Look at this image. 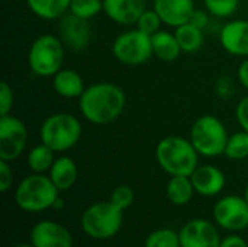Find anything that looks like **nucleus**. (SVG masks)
I'll return each instance as SVG.
<instances>
[{
	"mask_svg": "<svg viewBox=\"0 0 248 247\" xmlns=\"http://www.w3.org/2000/svg\"><path fill=\"white\" fill-rule=\"evenodd\" d=\"M224 156H227L230 160H244L248 157V132L244 130L237 131L228 137Z\"/></svg>",
	"mask_w": 248,
	"mask_h": 247,
	"instance_id": "obj_25",
	"label": "nucleus"
},
{
	"mask_svg": "<svg viewBox=\"0 0 248 247\" xmlns=\"http://www.w3.org/2000/svg\"><path fill=\"white\" fill-rule=\"evenodd\" d=\"M29 242L35 247H73L70 230L55 221L42 220L29 231Z\"/></svg>",
	"mask_w": 248,
	"mask_h": 247,
	"instance_id": "obj_13",
	"label": "nucleus"
},
{
	"mask_svg": "<svg viewBox=\"0 0 248 247\" xmlns=\"http://www.w3.org/2000/svg\"><path fill=\"white\" fill-rule=\"evenodd\" d=\"M203 7L211 13V16L218 19L231 17L240 4V0H202Z\"/></svg>",
	"mask_w": 248,
	"mask_h": 247,
	"instance_id": "obj_28",
	"label": "nucleus"
},
{
	"mask_svg": "<svg viewBox=\"0 0 248 247\" xmlns=\"http://www.w3.org/2000/svg\"><path fill=\"white\" fill-rule=\"evenodd\" d=\"M151 42H153L154 57H157L158 60L164 63L176 61L183 52L174 32H170V31L160 29L157 33L151 36Z\"/></svg>",
	"mask_w": 248,
	"mask_h": 247,
	"instance_id": "obj_20",
	"label": "nucleus"
},
{
	"mask_svg": "<svg viewBox=\"0 0 248 247\" xmlns=\"http://www.w3.org/2000/svg\"><path fill=\"white\" fill-rule=\"evenodd\" d=\"M126 95L112 82H97L86 87L78 99L81 116L93 125L115 122L125 111Z\"/></svg>",
	"mask_w": 248,
	"mask_h": 247,
	"instance_id": "obj_1",
	"label": "nucleus"
},
{
	"mask_svg": "<svg viewBox=\"0 0 248 247\" xmlns=\"http://www.w3.org/2000/svg\"><path fill=\"white\" fill-rule=\"evenodd\" d=\"M235 118L241 130L248 132V96H244L235 108Z\"/></svg>",
	"mask_w": 248,
	"mask_h": 247,
	"instance_id": "obj_34",
	"label": "nucleus"
},
{
	"mask_svg": "<svg viewBox=\"0 0 248 247\" xmlns=\"http://www.w3.org/2000/svg\"><path fill=\"white\" fill-rule=\"evenodd\" d=\"M83 231L94 240H108L116 236L124 224V210L113 202L100 201L87 207L80 220Z\"/></svg>",
	"mask_w": 248,
	"mask_h": 247,
	"instance_id": "obj_6",
	"label": "nucleus"
},
{
	"mask_svg": "<svg viewBox=\"0 0 248 247\" xmlns=\"http://www.w3.org/2000/svg\"><path fill=\"white\" fill-rule=\"evenodd\" d=\"M219 247H248V243L237 233H232L221 240Z\"/></svg>",
	"mask_w": 248,
	"mask_h": 247,
	"instance_id": "obj_36",
	"label": "nucleus"
},
{
	"mask_svg": "<svg viewBox=\"0 0 248 247\" xmlns=\"http://www.w3.org/2000/svg\"><path fill=\"white\" fill-rule=\"evenodd\" d=\"M13 102H15L13 89L10 87V84L7 82L3 80L0 83V115L12 114Z\"/></svg>",
	"mask_w": 248,
	"mask_h": 247,
	"instance_id": "obj_32",
	"label": "nucleus"
},
{
	"mask_svg": "<svg viewBox=\"0 0 248 247\" xmlns=\"http://www.w3.org/2000/svg\"><path fill=\"white\" fill-rule=\"evenodd\" d=\"M52 208H54V210H62V208H64V201H62V198L58 197V199L55 201V204H54Z\"/></svg>",
	"mask_w": 248,
	"mask_h": 247,
	"instance_id": "obj_38",
	"label": "nucleus"
},
{
	"mask_svg": "<svg viewBox=\"0 0 248 247\" xmlns=\"http://www.w3.org/2000/svg\"><path fill=\"white\" fill-rule=\"evenodd\" d=\"M222 48L234 57H248V19H232L219 31Z\"/></svg>",
	"mask_w": 248,
	"mask_h": 247,
	"instance_id": "obj_14",
	"label": "nucleus"
},
{
	"mask_svg": "<svg viewBox=\"0 0 248 247\" xmlns=\"http://www.w3.org/2000/svg\"><path fill=\"white\" fill-rule=\"evenodd\" d=\"M58 20V36L65 48L74 52H81L89 48L93 41V28L90 20L78 17L70 12Z\"/></svg>",
	"mask_w": 248,
	"mask_h": 247,
	"instance_id": "obj_11",
	"label": "nucleus"
},
{
	"mask_svg": "<svg viewBox=\"0 0 248 247\" xmlns=\"http://www.w3.org/2000/svg\"><path fill=\"white\" fill-rule=\"evenodd\" d=\"M15 247H35L32 243H22V245H17V246Z\"/></svg>",
	"mask_w": 248,
	"mask_h": 247,
	"instance_id": "obj_39",
	"label": "nucleus"
},
{
	"mask_svg": "<svg viewBox=\"0 0 248 247\" xmlns=\"http://www.w3.org/2000/svg\"><path fill=\"white\" fill-rule=\"evenodd\" d=\"M153 9L166 26L177 28L189 22L196 7L195 0H153Z\"/></svg>",
	"mask_w": 248,
	"mask_h": 247,
	"instance_id": "obj_17",
	"label": "nucleus"
},
{
	"mask_svg": "<svg viewBox=\"0 0 248 247\" xmlns=\"http://www.w3.org/2000/svg\"><path fill=\"white\" fill-rule=\"evenodd\" d=\"M13 185V170L10 167V162L0 160V191L6 194Z\"/></svg>",
	"mask_w": 248,
	"mask_h": 247,
	"instance_id": "obj_33",
	"label": "nucleus"
},
{
	"mask_svg": "<svg viewBox=\"0 0 248 247\" xmlns=\"http://www.w3.org/2000/svg\"><path fill=\"white\" fill-rule=\"evenodd\" d=\"M161 25H164L163 20H161V17H160L158 13L151 7V9H145V10L142 12V15L140 16V19H138V22H137L135 26H137L140 31L145 32L147 35L153 36L154 33H157V32L161 29Z\"/></svg>",
	"mask_w": 248,
	"mask_h": 247,
	"instance_id": "obj_29",
	"label": "nucleus"
},
{
	"mask_svg": "<svg viewBox=\"0 0 248 247\" xmlns=\"http://www.w3.org/2000/svg\"><path fill=\"white\" fill-rule=\"evenodd\" d=\"M228 137L225 124L215 115L199 116L189 132V140L199 156L209 159L224 154Z\"/></svg>",
	"mask_w": 248,
	"mask_h": 247,
	"instance_id": "obj_7",
	"label": "nucleus"
},
{
	"mask_svg": "<svg viewBox=\"0 0 248 247\" xmlns=\"http://www.w3.org/2000/svg\"><path fill=\"white\" fill-rule=\"evenodd\" d=\"M28 144V128L25 122L9 114L0 115V160L15 162L22 156Z\"/></svg>",
	"mask_w": 248,
	"mask_h": 247,
	"instance_id": "obj_10",
	"label": "nucleus"
},
{
	"mask_svg": "<svg viewBox=\"0 0 248 247\" xmlns=\"http://www.w3.org/2000/svg\"><path fill=\"white\" fill-rule=\"evenodd\" d=\"M215 93L221 99H231L235 93V82L230 76H219L215 82Z\"/></svg>",
	"mask_w": 248,
	"mask_h": 247,
	"instance_id": "obj_31",
	"label": "nucleus"
},
{
	"mask_svg": "<svg viewBox=\"0 0 248 247\" xmlns=\"http://www.w3.org/2000/svg\"><path fill=\"white\" fill-rule=\"evenodd\" d=\"M73 0H26L29 10L42 20H58L70 12Z\"/></svg>",
	"mask_w": 248,
	"mask_h": 247,
	"instance_id": "obj_21",
	"label": "nucleus"
},
{
	"mask_svg": "<svg viewBox=\"0 0 248 247\" xmlns=\"http://www.w3.org/2000/svg\"><path fill=\"white\" fill-rule=\"evenodd\" d=\"M190 179L196 194L206 198L219 195L227 183L224 172L214 165H199L190 175Z\"/></svg>",
	"mask_w": 248,
	"mask_h": 247,
	"instance_id": "obj_15",
	"label": "nucleus"
},
{
	"mask_svg": "<svg viewBox=\"0 0 248 247\" xmlns=\"http://www.w3.org/2000/svg\"><path fill=\"white\" fill-rule=\"evenodd\" d=\"M55 159H57L55 151L49 148L46 144L41 143L31 148V151L28 153L26 162L32 173H48Z\"/></svg>",
	"mask_w": 248,
	"mask_h": 247,
	"instance_id": "obj_24",
	"label": "nucleus"
},
{
	"mask_svg": "<svg viewBox=\"0 0 248 247\" xmlns=\"http://www.w3.org/2000/svg\"><path fill=\"white\" fill-rule=\"evenodd\" d=\"M49 179L60 192L68 191L74 186L78 178V167L70 156H60L48 172Z\"/></svg>",
	"mask_w": 248,
	"mask_h": 247,
	"instance_id": "obj_19",
	"label": "nucleus"
},
{
	"mask_svg": "<svg viewBox=\"0 0 248 247\" xmlns=\"http://www.w3.org/2000/svg\"><path fill=\"white\" fill-rule=\"evenodd\" d=\"M134 199H135L134 189L131 186H128V185H119V186H116L112 191L110 198H109L110 202H113L118 208H121L124 211L128 210L132 205Z\"/></svg>",
	"mask_w": 248,
	"mask_h": 247,
	"instance_id": "obj_30",
	"label": "nucleus"
},
{
	"mask_svg": "<svg viewBox=\"0 0 248 247\" xmlns=\"http://www.w3.org/2000/svg\"><path fill=\"white\" fill-rule=\"evenodd\" d=\"M179 236L182 247H219L221 245L218 226L203 218L187 221L180 229Z\"/></svg>",
	"mask_w": 248,
	"mask_h": 247,
	"instance_id": "obj_12",
	"label": "nucleus"
},
{
	"mask_svg": "<svg viewBox=\"0 0 248 247\" xmlns=\"http://www.w3.org/2000/svg\"><path fill=\"white\" fill-rule=\"evenodd\" d=\"M112 54L124 66H142L154 57L151 36L138 28L128 29L115 38Z\"/></svg>",
	"mask_w": 248,
	"mask_h": 247,
	"instance_id": "obj_8",
	"label": "nucleus"
},
{
	"mask_svg": "<svg viewBox=\"0 0 248 247\" xmlns=\"http://www.w3.org/2000/svg\"><path fill=\"white\" fill-rule=\"evenodd\" d=\"M54 92L64 99H80L86 90L81 74L74 68H61L52 77Z\"/></svg>",
	"mask_w": 248,
	"mask_h": 247,
	"instance_id": "obj_18",
	"label": "nucleus"
},
{
	"mask_svg": "<svg viewBox=\"0 0 248 247\" xmlns=\"http://www.w3.org/2000/svg\"><path fill=\"white\" fill-rule=\"evenodd\" d=\"M244 198H246V201L248 202V185L246 186V191H244Z\"/></svg>",
	"mask_w": 248,
	"mask_h": 247,
	"instance_id": "obj_40",
	"label": "nucleus"
},
{
	"mask_svg": "<svg viewBox=\"0 0 248 247\" xmlns=\"http://www.w3.org/2000/svg\"><path fill=\"white\" fill-rule=\"evenodd\" d=\"M237 80L243 87H246L248 90V57L240 63L237 68Z\"/></svg>",
	"mask_w": 248,
	"mask_h": 247,
	"instance_id": "obj_37",
	"label": "nucleus"
},
{
	"mask_svg": "<svg viewBox=\"0 0 248 247\" xmlns=\"http://www.w3.org/2000/svg\"><path fill=\"white\" fill-rule=\"evenodd\" d=\"M144 247H182L179 231L173 229H157L147 236Z\"/></svg>",
	"mask_w": 248,
	"mask_h": 247,
	"instance_id": "obj_26",
	"label": "nucleus"
},
{
	"mask_svg": "<svg viewBox=\"0 0 248 247\" xmlns=\"http://www.w3.org/2000/svg\"><path fill=\"white\" fill-rule=\"evenodd\" d=\"M195 194L196 191L193 188L190 176H170L166 188V195L171 204L183 207L192 201Z\"/></svg>",
	"mask_w": 248,
	"mask_h": 247,
	"instance_id": "obj_22",
	"label": "nucleus"
},
{
	"mask_svg": "<svg viewBox=\"0 0 248 247\" xmlns=\"http://www.w3.org/2000/svg\"><path fill=\"white\" fill-rule=\"evenodd\" d=\"M212 217L219 229L230 233H240L248 227V202L244 197L227 195L217 201Z\"/></svg>",
	"mask_w": 248,
	"mask_h": 247,
	"instance_id": "obj_9",
	"label": "nucleus"
},
{
	"mask_svg": "<svg viewBox=\"0 0 248 247\" xmlns=\"http://www.w3.org/2000/svg\"><path fill=\"white\" fill-rule=\"evenodd\" d=\"M103 12V0H73L70 6V13L83 17L93 19Z\"/></svg>",
	"mask_w": 248,
	"mask_h": 247,
	"instance_id": "obj_27",
	"label": "nucleus"
},
{
	"mask_svg": "<svg viewBox=\"0 0 248 247\" xmlns=\"http://www.w3.org/2000/svg\"><path fill=\"white\" fill-rule=\"evenodd\" d=\"M83 134L81 122L68 112H55L46 116L39 128V140L55 153H65L77 146Z\"/></svg>",
	"mask_w": 248,
	"mask_h": 247,
	"instance_id": "obj_4",
	"label": "nucleus"
},
{
	"mask_svg": "<svg viewBox=\"0 0 248 247\" xmlns=\"http://www.w3.org/2000/svg\"><path fill=\"white\" fill-rule=\"evenodd\" d=\"M64 44L58 35L42 33L36 36L28 51V66L38 77H54L64 64Z\"/></svg>",
	"mask_w": 248,
	"mask_h": 247,
	"instance_id": "obj_5",
	"label": "nucleus"
},
{
	"mask_svg": "<svg viewBox=\"0 0 248 247\" xmlns=\"http://www.w3.org/2000/svg\"><path fill=\"white\" fill-rule=\"evenodd\" d=\"M189 22L201 29H205L211 22V13L206 9H195Z\"/></svg>",
	"mask_w": 248,
	"mask_h": 247,
	"instance_id": "obj_35",
	"label": "nucleus"
},
{
	"mask_svg": "<svg viewBox=\"0 0 248 247\" xmlns=\"http://www.w3.org/2000/svg\"><path fill=\"white\" fill-rule=\"evenodd\" d=\"M155 160L170 176H190L199 166V153L189 138L169 135L158 141Z\"/></svg>",
	"mask_w": 248,
	"mask_h": 247,
	"instance_id": "obj_2",
	"label": "nucleus"
},
{
	"mask_svg": "<svg viewBox=\"0 0 248 247\" xmlns=\"http://www.w3.org/2000/svg\"><path fill=\"white\" fill-rule=\"evenodd\" d=\"M60 197L46 173H31L23 178L15 189V202L25 213H44L54 207Z\"/></svg>",
	"mask_w": 248,
	"mask_h": 247,
	"instance_id": "obj_3",
	"label": "nucleus"
},
{
	"mask_svg": "<svg viewBox=\"0 0 248 247\" xmlns=\"http://www.w3.org/2000/svg\"><path fill=\"white\" fill-rule=\"evenodd\" d=\"M174 35H176V38L179 41V45H180L182 51L186 52V54L198 52L202 48L203 42H205L203 29L195 26L190 22L174 28Z\"/></svg>",
	"mask_w": 248,
	"mask_h": 247,
	"instance_id": "obj_23",
	"label": "nucleus"
},
{
	"mask_svg": "<svg viewBox=\"0 0 248 247\" xmlns=\"http://www.w3.org/2000/svg\"><path fill=\"white\" fill-rule=\"evenodd\" d=\"M148 0H103V13L121 26L137 25Z\"/></svg>",
	"mask_w": 248,
	"mask_h": 247,
	"instance_id": "obj_16",
	"label": "nucleus"
}]
</instances>
